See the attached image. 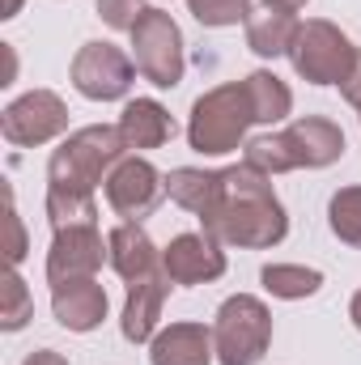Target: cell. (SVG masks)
<instances>
[{
  "label": "cell",
  "mask_w": 361,
  "mask_h": 365,
  "mask_svg": "<svg viewBox=\"0 0 361 365\" xmlns=\"http://www.w3.org/2000/svg\"><path fill=\"white\" fill-rule=\"evenodd\" d=\"M200 225L221 247L272 251L289 234V212L276 200L268 175H260L243 162V166L217 170V191H213L208 208L200 212Z\"/></svg>",
  "instance_id": "6da1fadb"
},
{
  "label": "cell",
  "mask_w": 361,
  "mask_h": 365,
  "mask_svg": "<svg viewBox=\"0 0 361 365\" xmlns=\"http://www.w3.org/2000/svg\"><path fill=\"white\" fill-rule=\"evenodd\" d=\"M255 123V106L243 81H225L200 93L187 115V145L204 158H221L247 145V128Z\"/></svg>",
  "instance_id": "7a4b0ae2"
},
{
  "label": "cell",
  "mask_w": 361,
  "mask_h": 365,
  "mask_svg": "<svg viewBox=\"0 0 361 365\" xmlns=\"http://www.w3.org/2000/svg\"><path fill=\"white\" fill-rule=\"evenodd\" d=\"M128 158L119 123H90L68 132V140L51 153L47 162V187H77V191H98L111 179V170Z\"/></svg>",
  "instance_id": "3957f363"
},
{
  "label": "cell",
  "mask_w": 361,
  "mask_h": 365,
  "mask_svg": "<svg viewBox=\"0 0 361 365\" xmlns=\"http://www.w3.org/2000/svg\"><path fill=\"white\" fill-rule=\"evenodd\" d=\"M272 344V310L255 293H234L213 314V349L221 365H260Z\"/></svg>",
  "instance_id": "277c9868"
},
{
  "label": "cell",
  "mask_w": 361,
  "mask_h": 365,
  "mask_svg": "<svg viewBox=\"0 0 361 365\" xmlns=\"http://www.w3.org/2000/svg\"><path fill=\"white\" fill-rule=\"evenodd\" d=\"M357 51L361 47H353V38L336 21L310 17L298 26V38L289 47V64L310 86H345L353 64H357Z\"/></svg>",
  "instance_id": "5b68a950"
},
{
  "label": "cell",
  "mask_w": 361,
  "mask_h": 365,
  "mask_svg": "<svg viewBox=\"0 0 361 365\" xmlns=\"http://www.w3.org/2000/svg\"><path fill=\"white\" fill-rule=\"evenodd\" d=\"M132 64L136 73L158 86V90H175L183 81L187 56H183V30L166 9H145L141 21L132 26Z\"/></svg>",
  "instance_id": "8992f818"
},
{
  "label": "cell",
  "mask_w": 361,
  "mask_h": 365,
  "mask_svg": "<svg viewBox=\"0 0 361 365\" xmlns=\"http://www.w3.org/2000/svg\"><path fill=\"white\" fill-rule=\"evenodd\" d=\"M68 77H73L77 93L90 98V102H119V98H128L132 81H136V64L123 47L93 38L73 56Z\"/></svg>",
  "instance_id": "52a82bcc"
},
{
  "label": "cell",
  "mask_w": 361,
  "mask_h": 365,
  "mask_svg": "<svg viewBox=\"0 0 361 365\" xmlns=\"http://www.w3.org/2000/svg\"><path fill=\"white\" fill-rule=\"evenodd\" d=\"M0 132L9 145L17 149H34V145H47L56 136L68 132V106L64 98L51 90H30L21 98H13L4 110H0Z\"/></svg>",
  "instance_id": "ba28073f"
},
{
  "label": "cell",
  "mask_w": 361,
  "mask_h": 365,
  "mask_svg": "<svg viewBox=\"0 0 361 365\" xmlns=\"http://www.w3.org/2000/svg\"><path fill=\"white\" fill-rule=\"evenodd\" d=\"M102 195H106V204H111L123 221H145V217H153V208H158L162 195H166V175H162L149 158L128 153V158L111 170V179L102 182Z\"/></svg>",
  "instance_id": "9c48e42d"
},
{
  "label": "cell",
  "mask_w": 361,
  "mask_h": 365,
  "mask_svg": "<svg viewBox=\"0 0 361 365\" xmlns=\"http://www.w3.org/2000/svg\"><path fill=\"white\" fill-rule=\"evenodd\" d=\"M102 259H111V247L102 242L98 225H73L56 230L51 251H47V284H73V280H98Z\"/></svg>",
  "instance_id": "30bf717a"
},
{
  "label": "cell",
  "mask_w": 361,
  "mask_h": 365,
  "mask_svg": "<svg viewBox=\"0 0 361 365\" xmlns=\"http://www.w3.org/2000/svg\"><path fill=\"white\" fill-rule=\"evenodd\" d=\"M162 272L171 284H208L225 276V251L213 234H175L162 251Z\"/></svg>",
  "instance_id": "8fae6325"
},
{
  "label": "cell",
  "mask_w": 361,
  "mask_h": 365,
  "mask_svg": "<svg viewBox=\"0 0 361 365\" xmlns=\"http://www.w3.org/2000/svg\"><path fill=\"white\" fill-rule=\"evenodd\" d=\"M280 136L289 145L293 170H323V166H332V162L345 158V132L327 115H302Z\"/></svg>",
  "instance_id": "7c38bea8"
},
{
  "label": "cell",
  "mask_w": 361,
  "mask_h": 365,
  "mask_svg": "<svg viewBox=\"0 0 361 365\" xmlns=\"http://www.w3.org/2000/svg\"><path fill=\"white\" fill-rule=\"evenodd\" d=\"M166 293H171V276L166 272H153V276H145V280H132L128 284L123 314H119V331H123L128 344H149L162 331Z\"/></svg>",
  "instance_id": "4fadbf2b"
},
{
  "label": "cell",
  "mask_w": 361,
  "mask_h": 365,
  "mask_svg": "<svg viewBox=\"0 0 361 365\" xmlns=\"http://www.w3.org/2000/svg\"><path fill=\"white\" fill-rule=\"evenodd\" d=\"M106 247H111V259H106V264L123 276L128 284L162 272V251L153 247V238L145 234L141 221H119V225L106 234Z\"/></svg>",
  "instance_id": "5bb4252c"
},
{
  "label": "cell",
  "mask_w": 361,
  "mask_h": 365,
  "mask_svg": "<svg viewBox=\"0 0 361 365\" xmlns=\"http://www.w3.org/2000/svg\"><path fill=\"white\" fill-rule=\"evenodd\" d=\"M149 361L153 365H213V327L204 323H171L149 340Z\"/></svg>",
  "instance_id": "9a60e30c"
},
{
  "label": "cell",
  "mask_w": 361,
  "mask_h": 365,
  "mask_svg": "<svg viewBox=\"0 0 361 365\" xmlns=\"http://www.w3.org/2000/svg\"><path fill=\"white\" fill-rule=\"evenodd\" d=\"M106 310H111V302H106V289L98 280H73V284L51 289V314H56V323L68 327V331H77V336L102 327Z\"/></svg>",
  "instance_id": "2e32d148"
},
{
  "label": "cell",
  "mask_w": 361,
  "mask_h": 365,
  "mask_svg": "<svg viewBox=\"0 0 361 365\" xmlns=\"http://www.w3.org/2000/svg\"><path fill=\"white\" fill-rule=\"evenodd\" d=\"M119 132H123L128 149L145 153V149H162L175 136V119L158 98H132L119 110Z\"/></svg>",
  "instance_id": "e0dca14e"
},
{
  "label": "cell",
  "mask_w": 361,
  "mask_h": 365,
  "mask_svg": "<svg viewBox=\"0 0 361 365\" xmlns=\"http://www.w3.org/2000/svg\"><path fill=\"white\" fill-rule=\"evenodd\" d=\"M298 17L293 13H285V9H255L251 17H247V47L260 56V60H276V56H289V47H293V38H298Z\"/></svg>",
  "instance_id": "ac0fdd59"
},
{
  "label": "cell",
  "mask_w": 361,
  "mask_h": 365,
  "mask_svg": "<svg viewBox=\"0 0 361 365\" xmlns=\"http://www.w3.org/2000/svg\"><path fill=\"white\" fill-rule=\"evenodd\" d=\"M243 86H247V93H251L255 123H280V119H289V110H293V93H289V86H285L276 73L255 68V73L243 77Z\"/></svg>",
  "instance_id": "d6986e66"
},
{
  "label": "cell",
  "mask_w": 361,
  "mask_h": 365,
  "mask_svg": "<svg viewBox=\"0 0 361 365\" xmlns=\"http://www.w3.org/2000/svg\"><path fill=\"white\" fill-rule=\"evenodd\" d=\"M47 221L56 230L73 225H98V191H77V187H47Z\"/></svg>",
  "instance_id": "ffe728a7"
},
{
  "label": "cell",
  "mask_w": 361,
  "mask_h": 365,
  "mask_svg": "<svg viewBox=\"0 0 361 365\" xmlns=\"http://www.w3.org/2000/svg\"><path fill=\"white\" fill-rule=\"evenodd\" d=\"M264 289L280 302H302V297H315L323 289V272L319 268H306V264H268L264 272Z\"/></svg>",
  "instance_id": "44dd1931"
},
{
  "label": "cell",
  "mask_w": 361,
  "mask_h": 365,
  "mask_svg": "<svg viewBox=\"0 0 361 365\" xmlns=\"http://www.w3.org/2000/svg\"><path fill=\"white\" fill-rule=\"evenodd\" d=\"M213 191H217V170H200V166H179V170H171L166 175V195L187 208V212H204L208 208V200H213Z\"/></svg>",
  "instance_id": "7402d4cb"
},
{
  "label": "cell",
  "mask_w": 361,
  "mask_h": 365,
  "mask_svg": "<svg viewBox=\"0 0 361 365\" xmlns=\"http://www.w3.org/2000/svg\"><path fill=\"white\" fill-rule=\"evenodd\" d=\"M327 225L345 247L361 251V182L357 187H340L327 204Z\"/></svg>",
  "instance_id": "603a6c76"
},
{
  "label": "cell",
  "mask_w": 361,
  "mask_h": 365,
  "mask_svg": "<svg viewBox=\"0 0 361 365\" xmlns=\"http://www.w3.org/2000/svg\"><path fill=\"white\" fill-rule=\"evenodd\" d=\"M243 162L251 166V170H260V175H289L293 170V158H289V145H285V136L280 132H268V136H251L247 145H243Z\"/></svg>",
  "instance_id": "cb8c5ba5"
},
{
  "label": "cell",
  "mask_w": 361,
  "mask_h": 365,
  "mask_svg": "<svg viewBox=\"0 0 361 365\" xmlns=\"http://www.w3.org/2000/svg\"><path fill=\"white\" fill-rule=\"evenodd\" d=\"M187 13L208 26V30H225V26H247V17L255 13L251 0H187Z\"/></svg>",
  "instance_id": "d4e9b609"
},
{
  "label": "cell",
  "mask_w": 361,
  "mask_h": 365,
  "mask_svg": "<svg viewBox=\"0 0 361 365\" xmlns=\"http://www.w3.org/2000/svg\"><path fill=\"white\" fill-rule=\"evenodd\" d=\"M34 319V297L26 289V280L17 276V268H9L4 276V302H0V327L4 331H21Z\"/></svg>",
  "instance_id": "484cf974"
},
{
  "label": "cell",
  "mask_w": 361,
  "mask_h": 365,
  "mask_svg": "<svg viewBox=\"0 0 361 365\" xmlns=\"http://www.w3.org/2000/svg\"><path fill=\"white\" fill-rule=\"evenodd\" d=\"M145 9H149L145 0H98V17H102L111 30H128V34H132V26L141 21Z\"/></svg>",
  "instance_id": "4316f807"
},
{
  "label": "cell",
  "mask_w": 361,
  "mask_h": 365,
  "mask_svg": "<svg viewBox=\"0 0 361 365\" xmlns=\"http://www.w3.org/2000/svg\"><path fill=\"white\" fill-rule=\"evenodd\" d=\"M26 259V230H21V217L13 208V195H9V268H17Z\"/></svg>",
  "instance_id": "83f0119b"
},
{
  "label": "cell",
  "mask_w": 361,
  "mask_h": 365,
  "mask_svg": "<svg viewBox=\"0 0 361 365\" xmlns=\"http://www.w3.org/2000/svg\"><path fill=\"white\" fill-rule=\"evenodd\" d=\"M340 93H345V102L357 110V123H361V51H357V64H353V73H349V81L340 86Z\"/></svg>",
  "instance_id": "f1b7e54d"
},
{
  "label": "cell",
  "mask_w": 361,
  "mask_h": 365,
  "mask_svg": "<svg viewBox=\"0 0 361 365\" xmlns=\"http://www.w3.org/2000/svg\"><path fill=\"white\" fill-rule=\"evenodd\" d=\"M21 365H68V357H64V353H56V349H34Z\"/></svg>",
  "instance_id": "f546056e"
},
{
  "label": "cell",
  "mask_w": 361,
  "mask_h": 365,
  "mask_svg": "<svg viewBox=\"0 0 361 365\" xmlns=\"http://www.w3.org/2000/svg\"><path fill=\"white\" fill-rule=\"evenodd\" d=\"M272 9H285V13H298V9H306V0H264Z\"/></svg>",
  "instance_id": "4dcf8cb0"
},
{
  "label": "cell",
  "mask_w": 361,
  "mask_h": 365,
  "mask_svg": "<svg viewBox=\"0 0 361 365\" xmlns=\"http://www.w3.org/2000/svg\"><path fill=\"white\" fill-rule=\"evenodd\" d=\"M349 319H353V327L361 331V289L353 293V302H349Z\"/></svg>",
  "instance_id": "1f68e13d"
},
{
  "label": "cell",
  "mask_w": 361,
  "mask_h": 365,
  "mask_svg": "<svg viewBox=\"0 0 361 365\" xmlns=\"http://www.w3.org/2000/svg\"><path fill=\"white\" fill-rule=\"evenodd\" d=\"M21 13V0H4V9H0V17H17Z\"/></svg>",
  "instance_id": "d6a6232c"
}]
</instances>
